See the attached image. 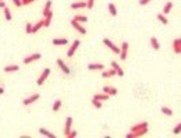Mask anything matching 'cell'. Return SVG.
I'll return each instance as SVG.
<instances>
[{"label":"cell","mask_w":181,"mask_h":138,"mask_svg":"<svg viewBox=\"0 0 181 138\" xmlns=\"http://www.w3.org/2000/svg\"><path fill=\"white\" fill-rule=\"evenodd\" d=\"M148 130H149V124L148 121H142V123H138V124L132 126L130 133L126 134V138H138V137H144L148 134Z\"/></svg>","instance_id":"1"},{"label":"cell","mask_w":181,"mask_h":138,"mask_svg":"<svg viewBox=\"0 0 181 138\" xmlns=\"http://www.w3.org/2000/svg\"><path fill=\"white\" fill-rule=\"evenodd\" d=\"M49 75H50V69H45L43 71H42L41 75H39V78L36 80V84H38L39 87H41V85H43V84H45V81L47 80V77H49Z\"/></svg>","instance_id":"2"},{"label":"cell","mask_w":181,"mask_h":138,"mask_svg":"<svg viewBox=\"0 0 181 138\" xmlns=\"http://www.w3.org/2000/svg\"><path fill=\"white\" fill-rule=\"evenodd\" d=\"M80 45H81V42L78 41V39H75V41L71 43V46L68 47V52H67V57H72L74 56V53L77 52V49L80 47Z\"/></svg>","instance_id":"3"},{"label":"cell","mask_w":181,"mask_h":138,"mask_svg":"<svg viewBox=\"0 0 181 138\" xmlns=\"http://www.w3.org/2000/svg\"><path fill=\"white\" fill-rule=\"evenodd\" d=\"M128 47H130V43L128 42H123L121 43V47H120V59L121 60H126L127 59V55H128Z\"/></svg>","instance_id":"4"},{"label":"cell","mask_w":181,"mask_h":138,"mask_svg":"<svg viewBox=\"0 0 181 138\" xmlns=\"http://www.w3.org/2000/svg\"><path fill=\"white\" fill-rule=\"evenodd\" d=\"M41 98V95L39 93H34V95H31V96H28V98H25L23 101V105L24 106H29V105H32L34 102H36L38 99Z\"/></svg>","instance_id":"5"},{"label":"cell","mask_w":181,"mask_h":138,"mask_svg":"<svg viewBox=\"0 0 181 138\" xmlns=\"http://www.w3.org/2000/svg\"><path fill=\"white\" fill-rule=\"evenodd\" d=\"M102 42H103L104 45L107 46L109 49H112V50H113L114 53H116V55H118V53H120V47L114 45V43H113V42H112V41H110V39H107V38H104V39H103V41H102Z\"/></svg>","instance_id":"6"},{"label":"cell","mask_w":181,"mask_h":138,"mask_svg":"<svg viewBox=\"0 0 181 138\" xmlns=\"http://www.w3.org/2000/svg\"><path fill=\"white\" fill-rule=\"evenodd\" d=\"M71 25H72V28H74V29H77V31H78L80 34H81V35H85V34H86V29L81 25V23H78L77 20H74V18H72Z\"/></svg>","instance_id":"7"},{"label":"cell","mask_w":181,"mask_h":138,"mask_svg":"<svg viewBox=\"0 0 181 138\" xmlns=\"http://www.w3.org/2000/svg\"><path fill=\"white\" fill-rule=\"evenodd\" d=\"M42 57L41 53H34L31 56H27L25 59H24V64H31L32 61H36V60H39Z\"/></svg>","instance_id":"8"},{"label":"cell","mask_w":181,"mask_h":138,"mask_svg":"<svg viewBox=\"0 0 181 138\" xmlns=\"http://www.w3.org/2000/svg\"><path fill=\"white\" fill-rule=\"evenodd\" d=\"M173 52L176 55H181V38H176L173 41Z\"/></svg>","instance_id":"9"},{"label":"cell","mask_w":181,"mask_h":138,"mask_svg":"<svg viewBox=\"0 0 181 138\" xmlns=\"http://www.w3.org/2000/svg\"><path fill=\"white\" fill-rule=\"evenodd\" d=\"M71 126H72V117H67L66 119V126H64V137H67L70 131H71Z\"/></svg>","instance_id":"10"},{"label":"cell","mask_w":181,"mask_h":138,"mask_svg":"<svg viewBox=\"0 0 181 138\" xmlns=\"http://www.w3.org/2000/svg\"><path fill=\"white\" fill-rule=\"evenodd\" d=\"M56 63H57V66H59V69L61 70V71H63L64 74H67V75L70 74V69H68V66L66 64V63H64V61H63L61 59H57V61H56Z\"/></svg>","instance_id":"11"},{"label":"cell","mask_w":181,"mask_h":138,"mask_svg":"<svg viewBox=\"0 0 181 138\" xmlns=\"http://www.w3.org/2000/svg\"><path fill=\"white\" fill-rule=\"evenodd\" d=\"M104 66L100 64V63H90V64H88V70H90V71H103Z\"/></svg>","instance_id":"12"},{"label":"cell","mask_w":181,"mask_h":138,"mask_svg":"<svg viewBox=\"0 0 181 138\" xmlns=\"http://www.w3.org/2000/svg\"><path fill=\"white\" fill-rule=\"evenodd\" d=\"M54 46H64V45H68V41L66 38H54L53 41H52Z\"/></svg>","instance_id":"13"},{"label":"cell","mask_w":181,"mask_h":138,"mask_svg":"<svg viewBox=\"0 0 181 138\" xmlns=\"http://www.w3.org/2000/svg\"><path fill=\"white\" fill-rule=\"evenodd\" d=\"M102 91H103L104 93L110 95V96L117 95V88H114V87H103V88H102Z\"/></svg>","instance_id":"14"},{"label":"cell","mask_w":181,"mask_h":138,"mask_svg":"<svg viewBox=\"0 0 181 138\" xmlns=\"http://www.w3.org/2000/svg\"><path fill=\"white\" fill-rule=\"evenodd\" d=\"M114 75H117V71L113 67L107 70V71H102V78H110V77H114Z\"/></svg>","instance_id":"15"},{"label":"cell","mask_w":181,"mask_h":138,"mask_svg":"<svg viewBox=\"0 0 181 138\" xmlns=\"http://www.w3.org/2000/svg\"><path fill=\"white\" fill-rule=\"evenodd\" d=\"M39 134L43 135V137H47V138H56V135L53 133H50L49 130H46V129H39Z\"/></svg>","instance_id":"16"},{"label":"cell","mask_w":181,"mask_h":138,"mask_svg":"<svg viewBox=\"0 0 181 138\" xmlns=\"http://www.w3.org/2000/svg\"><path fill=\"white\" fill-rule=\"evenodd\" d=\"M20 70V66L17 64H10L4 67V73H14V71H18Z\"/></svg>","instance_id":"17"},{"label":"cell","mask_w":181,"mask_h":138,"mask_svg":"<svg viewBox=\"0 0 181 138\" xmlns=\"http://www.w3.org/2000/svg\"><path fill=\"white\" fill-rule=\"evenodd\" d=\"M72 10H77V9H86V1H77V3H72L71 4Z\"/></svg>","instance_id":"18"},{"label":"cell","mask_w":181,"mask_h":138,"mask_svg":"<svg viewBox=\"0 0 181 138\" xmlns=\"http://www.w3.org/2000/svg\"><path fill=\"white\" fill-rule=\"evenodd\" d=\"M60 107H61V99H56L54 103H53V106H52V112L57 113V112L60 110Z\"/></svg>","instance_id":"19"},{"label":"cell","mask_w":181,"mask_h":138,"mask_svg":"<svg viewBox=\"0 0 181 138\" xmlns=\"http://www.w3.org/2000/svg\"><path fill=\"white\" fill-rule=\"evenodd\" d=\"M93 98H95V99H99V101H107V99H110V95H107V93H95V95H93Z\"/></svg>","instance_id":"20"},{"label":"cell","mask_w":181,"mask_h":138,"mask_svg":"<svg viewBox=\"0 0 181 138\" xmlns=\"http://www.w3.org/2000/svg\"><path fill=\"white\" fill-rule=\"evenodd\" d=\"M172 9H173V1H167V3L164 4V7H163V14L167 15V14L172 11Z\"/></svg>","instance_id":"21"},{"label":"cell","mask_w":181,"mask_h":138,"mask_svg":"<svg viewBox=\"0 0 181 138\" xmlns=\"http://www.w3.org/2000/svg\"><path fill=\"white\" fill-rule=\"evenodd\" d=\"M150 46H152V47H153L155 50H159V49H160V43H159L158 42V39H156V38L155 37H152L150 38Z\"/></svg>","instance_id":"22"},{"label":"cell","mask_w":181,"mask_h":138,"mask_svg":"<svg viewBox=\"0 0 181 138\" xmlns=\"http://www.w3.org/2000/svg\"><path fill=\"white\" fill-rule=\"evenodd\" d=\"M41 28H43V21H42V20L41 21H38L36 24H34V27H32V34H36Z\"/></svg>","instance_id":"23"},{"label":"cell","mask_w":181,"mask_h":138,"mask_svg":"<svg viewBox=\"0 0 181 138\" xmlns=\"http://www.w3.org/2000/svg\"><path fill=\"white\" fill-rule=\"evenodd\" d=\"M107 9H109V13H110V15H113V17H116V15H117V9H116V6H114L113 3H109Z\"/></svg>","instance_id":"24"},{"label":"cell","mask_w":181,"mask_h":138,"mask_svg":"<svg viewBox=\"0 0 181 138\" xmlns=\"http://www.w3.org/2000/svg\"><path fill=\"white\" fill-rule=\"evenodd\" d=\"M158 20H159V21H160V23L163 24V25H167V24H169V20H167V17H166V15H164V14H163V13H159V14H158Z\"/></svg>","instance_id":"25"},{"label":"cell","mask_w":181,"mask_h":138,"mask_svg":"<svg viewBox=\"0 0 181 138\" xmlns=\"http://www.w3.org/2000/svg\"><path fill=\"white\" fill-rule=\"evenodd\" d=\"M90 103H92V106H93L95 109H100V107H102V101H99V99L92 98V99H90Z\"/></svg>","instance_id":"26"},{"label":"cell","mask_w":181,"mask_h":138,"mask_svg":"<svg viewBox=\"0 0 181 138\" xmlns=\"http://www.w3.org/2000/svg\"><path fill=\"white\" fill-rule=\"evenodd\" d=\"M160 112H162L163 115H166V116H173V110L170 109V107H167V106H163V107H160Z\"/></svg>","instance_id":"27"},{"label":"cell","mask_w":181,"mask_h":138,"mask_svg":"<svg viewBox=\"0 0 181 138\" xmlns=\"http://www.w3.org/2000/svg\"><path fill=\"white\" fill-rule=\"evenodd\" d=\"M50 7H52V0H47V1H46V4H45V7H43V11H42V13H43V15H46L49 11H52V10H50Z\"/></svg>","instance_id":"28"},{"label":"cell","mask_w":181,"mask_h":138,"mask_svg":"<svg viewBox=\"0 0 181 138\" xmlns=\"http://www.w3.org/2000/svg\"><path fill=\"white\" fill-rule=\"evenodd\" d=\"M74 20H77L78 23H86V21H88V17H86V15H81V14H78V15L74 17Z\"/></svg>","instance_id":"29"},{"label":"cell","mask_w":181,"mask_h":138,"mask_svg":"<svg viewBox=\"0 0 181 138\" xmlns=\"http://www.w3.org/2000/svg\"><path fill=\"white\" fill-rule=\"evenodd\" d=\"M4 17H6V20L7 21H10L11 20V11H10V9H7V7H4Z\"/></svg>","instance_id":"30"},{"label":"cell","mask_w":181,"mask_h":138,"mask_svg":"<svg viewBox=\"0 0 181 138\" xmlns=\"http://www.w3.org/2000/svg\"><path fill=\"white\" fill-rule=\"evenodd\" d=\"M180 133H181V121L174 127V130H173V134H174V135H178Z\"/></svg>","instance_id":"31"},{"label":"cell","mask_w":181,"mask_h":138,"mask_svg":"<svg viewBox=\"0 0 181 138\" xmlns=\"http://www.w3.org/2000/svg\"><path fill=\"white\" fill-rule=\"evenodd\" d=\"M42 21H43V27H49L50 25V23H52V17H45V18L42 20Z\"/></svg>","instance_id":"32"},{"label":"cell","mask_w":181,"mask_h":138,"mask_svg":"<svg viewBox=\"0 0 181 138\" xmlns=\"http://www.w3.org/2000/svg\"><path fill=\"white\" fill-rule=\"evenodd\" d=\"M32 27H34V24L27 23V25H25V32H27V34H32Z\"/></svg>","instance_id":"33"},{"label":"cell","mask_w":181,"mask_h":138,"mask_svg":"<svg viewBox=\"0 0 181 138\" xmlns=\"http://www.w3.org/2000/svg\"><path fill=\"white\" fill-rule=\"evenodd\" d=\"M75 137H78V131H75V130H71V131H70V134H68L66 138H75Z\"/></svg>","instance_id":"34"},{"label":"cell","mask_w":181,"mask_h":138,"mask_svg":"<svg viewBox=\"0 0 181 138\" xmlns=\"http://www.w3.org/2000/svg\"><path fill=\"white\" fill-rule=\"evenodd\" d=\"M93 1H95V0H86V9L92 10V7H93Z\"/></svg>","instance_id":"35"},{"label":"cell","mask_w":181,"mask_h":138,"mask_svg":"<svg viewBox=\"0 0 181 138\" xmlns=\"http://www.w3.org/2000/svg\"><path fill=\"white\" fill-rule=\"evenodd\" d=\"M112 67H113V69L116 70V71H118V70L121 69V67L118 66V63H117V61H112Z\"/></svg>","instance_id":"36"},{"label":"cell","mask_w":181,"mask_h":138,"mask_svg":"<svg viewBox=\"0 0 181 138\" xmlns=\"http://www.w3.org/2000/svg\"><path fill=\"white\" fill-rule=\"evenodd\" d=\"M13 3L17 6V7H21V6H23V1H21V0H13Z\"/></svg>","instance_id":"37"},{"label":"cell","mask_w":181,"mask_h":138,"mask_svg":"<svg viewBox=\"0 0 181 138\" xmlns=\"http://www.w3.org/2000/svg\"><path fill=\"white\" fill-rule=\"evenodd\" d=\"M150 1H152V0H139V4L141 6H146L148 3H150Z\"/></svg>","instance_id":"38"},{"label":"cell","mask_w":181,"mask_h":138,"mask_svg":"<svg viewBox=\"0 0 181 138\" xmlns=\"http://www.w3.org/2000/svg\"><path fill=\"white\" fill-rule=\"evenodd\" d=\"M23 1V6H28V4H31L32 1H35V0H21Z\"/></svg>","instance_id":"39"},{"label":"cell","mask_w":181,"mask_h":138,"mask_svg":"<svg viewBox=\"0 0 181 138\" xmlns=\"http://www.w3.org/2000/svg\"><path fill=\"white\" fill-rule=\"evenodd\" d=\"M117 75H118V77H123V75H124V70H123V69L118 70V71H117Z\"/></svg>","instance_id":"40"},{"label":"cell","mask_w":181,"mask_h":138,"mask_svg":"<svg viewBox=\"0 0 181 138\" xmlns=\"http://www.w3.org/2000/svg\"><path fill=\"white\" fill-rule=\"evenodd\" d=\"M4 7H6V3L1 0V1H0V9H4Z\"/></svg>","instance_id":"41"},{"label":"cell","mask_w":181,"mask_h":138,"mask_svg":"<svg viewBox=\"0 0 181 138\" xmlns=\"http://www.w3.org/2000/svg\"><path fill=\"white\" fill-rule=\"evenodd\" d=\"M3 93H4V88L0 87V95H3Z\"/></svg>","instance_id":"42"},{"label":"cell","mask_w":181,"mask_h":138,"mask_svg":"<svg viewBox=\"0 0 181 138\" xmlns=\"http://www.w3.org/2000/svg\"><path fill=\"white\" fill-rule=\"evenodd\" d=\"M0 1H1V0H0Z\"/></svg>","instance_id":"43"}]
</instances>
